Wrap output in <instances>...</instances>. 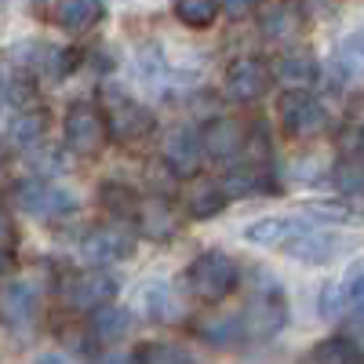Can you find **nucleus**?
Segmentation results:
<instances>
[{
	"mask_svg": "<svg viewBox=\"0 0 364 364\" xmlns=\"http://www.w3.org/2000/svg\"><path fill=\"white\" fill-rule=\"evenodd\" d=\"M102 109H106V124H109V135L113 142L128 146V149H139L142 142H149V135L157 132V120L142 102H135L124 91H106L102 95Z\"/></svg>",
	"mask_w": 364,
	"mask_h": 364,
	"instance_id": "obj_1",
	"label": "nucleus"
},
{
	"mask_svg": "<svg viewBox=\"0 0 364 364\" xmlns=\"http://www.w3.org/2000/svg\"><path fill=\"white\" fill-rule=\"evenodd\" d=\"M186 284L200 302H223L237 288V262L223 252H204L190 262Z\"/></svg>",
	"mask_w": 364,
	"mask_h": 364,
	"instance_id": "obj_2",
	"label": "nucleus"
},
{
	"mask_svg": "<svg viewBox=\"0 0 364 364\" xmlns=\"http://www.w3.org/2000/svg\"><path fill=\"white\" fill-rule=\"evenodd\" d=\"M58 295H63V302L70 310H80V314L99 310L117 299V277H109L102 269H77L58 284Z\"/></svg>",
	"mask_w": 364,
	"mask_h": 364,
	"instance_id": "obj_3",
	"label": "nucleus"
},
{
	"mask_svg": "<svg viewBox=\"0 0 364 364\" xmlns=\"http://www.w3.org/2000/svg\"><path fill=\"white\" fill-rule=\"evenodd\" d=\"M106 135H109V124L106 117L87 106V102H73L70 113H66V146L80 157H99L102 146H106Z\"/></svg>",
	"mask_w": 364,
	"mask_h": 364,
	"instance_id": "obj_4",
	"label": "nucleus"
},
{
	"mask_svg": "<svg viewBox=\"0 0 364 364\" xmlns=\"http://www.w3.org/2000/svg\"><path fill=\"white\" fill-rule=\"evenodd\" d=\"M15 204L22 211H29L33 219H70L77 211V200L63 186H51V182H41V178L18 182L15 186Z\"/></svg>",
	"mask_w": 364,
	"mask_h": 364,
	"instance_id": "obj_5",
	"label": "nucleus"
},
{
	"mask_svg": "<svg viewBox=\"0 0 364 364\" xmlns=\"http://www.w3.org/2000/svg\"><path fill=\"white\" fill-rule=\"evenodd\" d=\"M277 113H281V124H284V132L291 139H314V135H321L328 128V109L314 95L299 91V87L288 91V95H281Z\"/></svg>",
	"mask_w": 364,
	"mask_h": 364,
	"instance_id": "obj_6",
	"label": "nucleus"
},
{
	"mask_svg": "<svg viewBox=\"0 0 364 364\" xmlns=\"http://www.w3.org/2000/svg\"><path fill=\"white\" fill-rule=\"evenodd\" d=\"M240 317H245L248 339H273L288 324V302H284V295L277 288H269V291L255 295Z\"/></svg>",
	"mask_w": 364,
	"mask_h": 364,
	"instance_id": "obj_7",
	"label": "nucleus"
},
{
	"mask_svg": "<svg viewBox=\"0 0 364 364\" xmlns=\"http://www.w3.org/2000/svg\"><path fill=\"white\" fill-rule=\"evenodd\" d=\"M200 139H204V149H208L211 161L230 164V161H237L240 154H245V146H248V128L240 124V120L219 117V120H211V124H204Z\"/></svg>",
	"mask_w": 364,
	"mask_h": 364,
	"instance_id": "obj_8",
	"label": "nucleus"
},
{
	"mask_svg": "<svg viewBox=\"0 0 364 364\" xmlns=\"http://www.w3.org/2000/svg\"><path fill=\"white\" fill-rule=\"evenodd\" d=\"M80 255L95 266H109L132 255V237L117 226H95L80 237Z\"/></svg>",
	"mask_w": 364,
	"mask_h": 364,
	"instance_id": "obj_9",
	"label": "nucleus"
},
{
	"mask_svg": "<svg viewBox=\"0 0 364 364\" xmlns=\"http://www.w3.org/2000/svg\"><path fill=\"white\" fill-rule=\"evenodd\" d=\"M288 255L299 259V262H310V266H324L331 259H339L346 252V240L343 233H331V230H306V233H299L295 240H288Z\"/></svg>",
	"mask_w": 364,
	"mask_h": 364,
	"instance_id": "obj_10",
	"label": "nucleus"
},
{
	"mask_svg": "<svg viewBox=\"0 0 364 364\" xmlns=\"http://www.w3.org/2000/svg\"><path fill=\"white\" fill-rule=\"evenodd\" d=\"M269 87V70L259 63V58H237L226 73V95L233 102H259Z\"/></svg>",
	"mask_w": 364,
	"mask_h": 364,
	"instance_id": "obj_11",
	"label": "nucleus"
},
{
	"mask_svg": "<svg viewBox=\"0 0 364 364\" xmlns=\"http://www.w3.org/2000/svg\"><path fill=\"white\" fill-rule=\"evenodd\" d=\"M302 26H306V18L295 0H269L259 11V29L269 41H291L302 33Z\"/></svg>",
	"mask_w": 364,
	"mask_h": 364,
	"instance_id": "obj_12",
	"label": "nucleus"
},
{
	"mask_svg": "<svg viewBox=\"0 0 364 364\" xmlns=\"http://www.w3.org/2000/svg\"><path fill=\"white\" fill-rule=\"evenodd\" d=\"M204 154H208L204 139H200L193 128H178V132H171L168 142H164V161H168V168L178 171V175H186V178L200 171Z\"/></svg>",
	"mask_w": 364,
	"mask_h": 364,
	"instance_id": "obj_13",
	"label": "nucleus"
},
{
	"mask_svg": "<svg viewBox=\"0 0 364 364\" xmlns=\"http://www.w3.org/2000/svg\"><path fill=\"white\" fill-rule=\"evenodd\" d=\"M139 230L146 240H171L178 223H175V208L168 197H146L139 200Z\"/></svg>",
	"mask_w": 364,
	"mask_h": 364,
	"instance_id": "obj_14",
	"label": "nucleus"
},
{
	"mask_svg": "<svg viewBox=\"0 0 364 364\" xmlns=\"http://www.w3.org/2000/svg\"><path fill=\"white\" fill-rule=\"evenodd\" d=\"M306 230H310L306 219H259L245 230V240L248 245H259V248H277V245H288V240H295Z\"/></svg>",
	"mask_w": 364,
	"mask_h": 364,
	"instance_id": "obj_15",
	"label": "nucleus"
},
{
	"mask_svg": "<svg viewBox=\"0 0 364 364\" xmlns=\"http://www.w3.org/2000/svg\"><path fill=\"white\" fill-rule=\"evenodd\" d=\"M226 200H230V193H226L223 182H208V178L190 182L186 197H182V204H186V211H190L193 219H211V215H219V211L226 208Z\"/></svg>",
	"mask_w": 364,
	"mask_h": 364,
	"instance_id": "obj_16",
	"label": "nucleus"
},
{
	"mask_svg": "<svg viewBox=\"0 0 364 364\" xmlns=\"http://www.w3.org/2000/svg\"><path fill=\"white\" fill-rule=\"evenodd\" d=\"M41 306V291L33 281H11L4 288V321L8 324H29L37 317Z\"/></svg>",
	"mask_w": 364,
	"mask_h": 364,
	"instance_id": "obj_17",
	"label": "nucleus"
},
{
	"mask_svg": "<svg viewBox=\"0 0 364 364\" xmlns=\"http://www.w3.org/2000/svg\"><path fill=\"white\" fill-rule=\"evenodd\" d=\"M55 18L70 33H87L102 18V0H55Z\"/></svg>",
	"mask_w": 364,
	"mask_h": 364,
	"instance_id": "obj_18",
	"label": "nucleus"
},
{
	"mask_svg": "<svg viewBox=\"0 0 364 364\" xmlns=\"http://www.w3.org/2000/svg\"><path fill=\"white\" fill-rule=\"evenodd\" d=\"M273 77H277L284 87H306L317 77V58L310 51H288L273 63Z\"/></svg>",
	"mask_w": 364,
	"mask_h": 364,
	"instance_id": "obj_19",
	"label": "nucleus"
},
{
	"mask_svg": "<svg viewBox=\"0 0 364 364\" xmlns=\"http://www.w3.org/2000/svg\"><path fill=\"white\" fill-rule=\"evenodd\" d=\"M132 331V314L117 302H106V306L91 310V336L99 343H117Z\"/></svg>",
	"mask_w": 364,
	"mask_h": 364,
	"instance_id": "obj_20",
	"label": "nucleus"
},
{
	"mask_svg": "<svg viewBox=\"0 0 364 364\" xmlns=\"http://www.w3.org/2000/svg\"><path fill=\"white\" fill-rule=\"evenodd\" d=\"M197 331H200L204 343L219 346V350H230V346H237L240 339L248 336V331H245V317H211V321H200Z\"/></svg>",
	"mask_w": 364,
	"mask_h": 364,
	"instance_id": "obj_21",
	"label": "nucleus"
},
{
	"mask_svg": "<svg viewBox=\"0 0 364 364\" xmlns=\"http://www.w3.org/2000/svg\"><path fill=\"white\" fill-rule=\"evenodd\" d=\"M310 364H364V353H360V346L353 339L331 336V339H324V343L314 346Z\"/></svg>",
	"mask_w": 364,
	"mask_h": 364,
	"instance_id": "obj_22",
	"label": "nucleus"
},
{
	"mask_svg": "<svg viewBox=\"0 0 364 364\" xmlns=\"http://www.w3.org/2000/svg\"><path fill=\"white\" fill-rule=\"evenodd\" d=\"M142 306H146L149 317L161 321V324H175V321H182V302L171 295L168 284H149V288L142 291Z\"/></svg>",
	"mask_w": 364,
	"mask_h": 364,
	"instance_id": "obj_23",
	"label": "nucleus"
},
{
	"mask_svg": "<svg viewBox=\"0 0 364 364\" xmlns=\"http://www.w3.org/2000/svg\"><path fill=\"white\" fill-rule=\"evenodd\" d=\"M99 200H102L106 211H113V215H120V219L139 215V197H135L132 186H124V182H113V178L102 182V186H99Z\"/></svg>",
	"mask_w": 364,
	"mask_h": 364,
	"instance_id": "obj_24",
	"label": "nucleus"
},
{
	"mask_svg": "<svg viewBox=\"0 0 364 364\" xmlns=\"http://www.w3.org/2000/svg\"><path fill=\"white\" fill-rule=\"evenodd\" d=\"M44 135V113H18L11 117V124H8V149H29L37 139Z\"/></svg>",
	"mask_w": 364,
	"mask_h": 364,
	"instance_id": "obj_25",
	"label": "nucleus"
},
{
	"mask_svg": "<svg viewBox=\"0 0 364 364\" xmlns=\"http://www.w3.org/2000/svg\"><path fill=\"white\" fill-rule=\"evenodd\" d=\"M219 11H223L219 0H175V15H178V22H186L190 29H204V26H211Z\"/></svg>",
	"mask_w": 364,
	"mask_h": 364,
	"instance_id": "obj_26",
	"label": "nucleus"
},
{
	"mask_svg": "<svg viewBox=\"0 0 364 364\" xmlns=\"http://www.w3.org/2000/svg\"><path fill=\"white\" fill-rule=\"evenodd\" d=\"M223 186H226L230 197H248V193H259L262 175H259L255 164H252V168H237V171H230V175L223 178Z\"/></svg>",
	"mask_w": 364,
	"mask_h": 364,
	"instance_id": "obj_27",
	"label": "nucleus"
},
{
	"mask_svg": "<svg viewBox=\"0 0 364 364\" xmlns=\"http://www.w3.org/2000/svg\"><path fill=\"white\" fill-rule=\"evenodd\" d=\"M4 95H8V106H15V109H29V106H33L37 87H33V80H29L26 70H22V73H11V77L4 80Z\"/></svg>",
	"mask_w": 364,
	"mask_h": 364,
	"instance_id": "obj_28",
	"label": "nucleus"
},
{
	"mask_svg": "<svg viewBox=\"0 0 364 364\" xmlns=\"http://www.w3.org/2000/svg\"><path fill=\"white\" fill-rule=\"evenodd\" d=\"M336 178H339V186H343L346 193L364 197V164H357V161H353V164H343Z\"/></svg>",
	"mask_w": 364,
	"mask_h": 364,
	"instance_id": "obj_29",
	"label": "nucleus"
},
{
	"mask_svg": "<svg viewBox=\"0 0 364 364\" xmlns=\"http://www.w3.org/2000/svg\"><path fill=\"white\" fill-rule=\"evenodd\" d=\"M346 306H350L357 317H364V273H357V277L350 281V288H346Z\"/></svg>",
	"mask_w": 364,
	"mask_h": 364,
	"instance_id": "obj_30",
	"label": "nucleus"
},
{
	"mask_svg": "<svg viewBox=\"0 0 364 364\" xmlns=\"http://www.w3.org/2000/svg\"><path fill=\"white\" fill-rule=\"evenodd\" d=\"M219 4H223V11H226L230 18H245V15L252 11L255 0H219Z\"/></svg>",
	"mask_w": 364,
	"mask_h": 364,
	"instance_id": "obj_31",
	"label": "nucleus"
},
{
	"mask_svg": "<svg viewBox=\"0 0 364 364\" xmlns=\"http://www.w3.org/2000/svg\"><path fill=\"white\" fill-rule=\"evenodd\" d=\"M11 255H15V223L11 215H4V262L11 266Z\"/></svg>",
	"mask_w": 364,
	"mask_h": 364,
	"instance_id": "obj_32",
	"label": "nucleus"
},
{
	"mask_svg": "<svg viewBox=\"0 0 364 364\" xmlns=\"http://www.w3.org/2000/svg\"><path fill=\"white\" fill-rule=\"evenodd\" d=\"M33 364H70V360H66V357H58V353H41Z\"/></svg>",
	"mask_w": 364,
	"mask_h": 364,
	"instance_id": "obj_33",
	"label": "nucleus"
},
{
	"mask_svg": "<svg viewBox=\"0 0 364 364\" xmlns=\"http://www.w3.org/2000/svg\"><path fill=\"white\" fill-rule=\"evenodd\" d=\"M350 51H353V55H360V58H364V29H360V33H357V37H353V41H350Z\"/></svg>",
	"mask_w": 364,
	"mask_h": 364,
	"instance_id": "obj_34",
	"label": "nucleus"
},
{
	"mask_svg": "<svg viewBox=\"0 0 364 364\" xmlns=\"http://www.w3.org/2000/svg\"><path fill=\"white\" fill-rule=\"evenodd\" d=\"M106 364H139V360H132V357H113V360H106Z\"/></svg>",
	"mask_w": 364,
	"mask_h": 364,
	"instance_id": "obj_35",
	"label": "nucleus"
},
{
	"mask_svg": "<svg viewBox=\"0 0 364 364\" xmlns=\"http://www.w3.org/2000/svg\"><path fill=\"white\" fill-rule=\"evenodd\" d=\"M360 146H364V132H360Z\"/></svg>",
	"mask_w": 364,
	"mask_h": 364,
	"instance_id": "obj_36",
	"label": "nucleus"
}]
</instances>
